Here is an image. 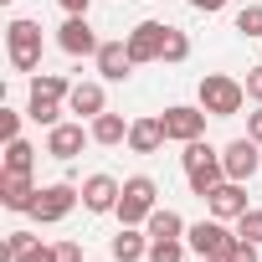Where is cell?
Here are the masks:
<instances>
[{
    "label": "cell",
    "mask_w": 262,
    "mask_h": 262,
    "mask_svg": "<svg viewBox=\"0 0 262 262\" xmlns=\"http://www.w3.org/2000/svg\"><path fill=\"white\" fill-rule=\"evenodd\" d=\"M195 103L211 113V118H236L242 103H247V82L226 77V72H206L201 88H195Z\"/></svg>",
    "instance_id": "6da1fadb"
},
{
    "label": "cell",
    "mask_w": 262,
    "mask_h": 262,
    "mask_svg": "<svg viewBox=\"0 0 262 262\" xmlns=\"http://www.w3.org/2000/svg\"><path fill=\"white\" fill-rule=\"evenodd\" d=\"M160 206V185L149 180V175H128L123 180V195H118V226H144L149 221V211Z\"/></svg>",
    "instance_id": "7a4b0ae2"
},
{
    "label": "cell",
    "mask_w": 262,
    "mask_h": 262,
    "mask_svg": "<svg viewBox=\"0 0 262 262\" xmlns=\"http://www.w3.org/2000/svg\"><path fill=\"white\" fill-rule=\"evenodd\" d=\"M6 52H11V67L16 72H36L41 67V26L26 21V16H16L6 26Z\"/></svg>",
    "instance_id": "3957f363"
},
{
    "label": "cell",
    "mask_w": 262,
    "mask_h": 262,
    "mask_svg": "<svg viewBox=\"0 0 262 262\" xmlns=\"http://www.w3.org/2000/svg\"><path fill=\"white\" fill-rule=\"evenodd\" d=\"M77 201H82V185L57 180V185H41V190H36V206H31L26 216H31V221H41V226H52V221H67Z\"/></svg>",
    "instance_id": "277c9868"
},
{
    "label": "cell",
    "mask_w": 262,
    "mask_h": 262,
    "mask_svg": "<svg viewBox=\"0 0 262 262\" xmlns=\"http://www.w3.org/2000/svg\"><path fill=\"white\" fill-rule=\"evenodd\" d=\"M185 242H190V252H195V257H226V252H231L242 236H236L226 221H216V216H211V221L185 226Z\"/></svg>",
    "instance_id": "5b68a950"
},
{
    "label": "cell",
    "mask_w": 262,
    "mask_h": 262,
    "mask_svg": "<svg viewBox=\"0 0 262 262\" xmlns=\"http://www.w3.org/2000/svg\"><path fill=\"white\" fill-rule=\"evenodd\" d=\"M165 134H170V144H190V139H206V108L201 103H170L165 113Z\"/></svg>",
    "instance_id": "8992f818"
},
{
    "label": "cell",
    "mask_w": 262,
    "mask_h": 262,
    "mask_svg": "<svg viewBox=\"0 0 262 262\" xmlns=\"http://www.w3.org/2000/svg\"><path fill=\"white\" fill-rule=\"evenodd\" d=\"M221 165H226V180H252L257 170H262V144L252 139V134H242V139H231L226 149H221Z\"/></svg>",
    "instance_id": "52a82bcc"
},
{
    "label": "cell",
    "mask_w": 262,
    "mask_h": 262,
    "mask_svg": "<svg viewBox=\"0 0 262 262\" xmlns=\"http://www.w3.org/2000/svg\"><path fill=\"white\" fill-rule=\"evenodd\" d=\"M165 21H139L134 31H128L123 41H128V57H134V67H144V62H160L165 57Z\"/></svg>",
    "instance_id": "ba28073f"
},
{
    "label": "cell",
    "mask_w": 262,
    "mask_h": 262,
    "mask_svg": "<svg viewBox=\"0 0 262 262\" xmlns=\"http://www.w3.org/2000/svg\"><path fill=\"white\" fill-rule=\"evenodd\" d=\"M82 144H93V128H82V123H57V128H47V155L52 160H62V165H72L77 155H82Z\"/></svg>",
    "instance_id": "9c48e42d"
},
{
    "label": "cell",
    "mask_w": 262,
    "mask_h": 262,
    "mask_svg": "<svg viewBox=\"0 0 262 262\" xmlns=\"http://www.w3.org/2000/svg\"><path fill=\"white\" fill-rule=\"evenodd\" d=\"M57 47L67 52V57H98V31L88 26V16H67L62 26H57Z\"/></svg>",
    "instance_id": "30bf717a"
},
{
    "label": "cell",
    "mask_w": 262,
    "mask_h": 262,
    "mask_svg": "<svg viewBox=\"0 0 262 262\" xmlns=\"http://www.w3.org/2000/svg\"><path fill=\"white\" fill-rule=\"evenodd\" d=\"M118 195H123V180H113V175H103V170L82 180V211H93V216L118 211Z\"/></svg>",
    "instance_id": "8fae6325"
},
{
    "label": "cell",
    "mask_w": 262,
    "mask_h": 262,
    "mask_svg": "<svg viewBox=\"0 0 262 262\" xmlns=\"http://www.w3.org/2000/svg\"><path fill=\"white\" fill-rule=\"evenodd\" d=\"M165 139H170V134H165V118H160V113L128 118V149H134V155H155Z\"/></svg>",
    "instance_id": "7c38bea8"
},
{
    "label": "cell",
    "mask_w": 262,
    "mask_h": 262,
    "mask_svg": "<svg viewBox=\"0 0 262 262\" xmlns=\"http://www.w3.org/2000/svg\"><path fill=\"white\" fill-rule=\"evenodd\" d=\"M36 180L31 175H16V170H0V206L6 211H31L36 206Z\"/></svg>",
    "instance_id": "4fadbf2b"
},
{
    "label": "cell",
    "mask_w": 262,
    "mask_h": 262,
    "mask_svg": "<svg viewBox=\"0 0 262 262\" xmlns=\"http://www.w3.org/2000/svg\"><path fill=\"white\" fill-rule=\"evenodd\" d=\"M93 62H98V77H103V82H128V72H134V57H128V41H103Z\"/></svg>",
    "instance_id": "5bb4252c"
},
{
    "label": "cell",
    "mask_w": 262,
    "mask_h": 262,
    "mask_svg": "<svg viewBox=\"0 0 262 262\" xmlns=\"http://www.w3.org/2000/svg\"><path fill=\"white\" fill-rule=\"evenodd\" d=\"M206 206H211L216 221H236V216L247 211V185H242V180H221V185L206 195Z\"/></svg>",
    "instance_id": "9a60e30c"
},
{
    "label": "cell",
    "mask_w": 262,
    "mask_h": 262,
    "mask_svg": "<svg viewBox=\"0 0 262 262\" xmlns=\"http://www.w3.org/2000/svg\"><path fill=\"white\" fill-rule=\"evenodd\" d=\"M67 113H77V118H98V113H108V93H103V82H72V93H67Z\"/></svg>",
    "instance_id": "2e32d148"
},
{
    "label": "cell",
    "mask_w": 262,
    "mask_h": 262,
    "mask_svg": "<svg viewBox=\"0 0 262 262\" xmlns=\"http://www.w3.org/2000/svg\"><path fill=\"white\" fill-rule=\"evenodd\" d=\"M221 180H226L221 149H211V155H206L201 165H190V170H185V185H190V195H201V201H206V195H211V190H216Z\"/></svg>",
    "instance_id": "e0dca14e"
},
{
    "label": "cell",
    "mask_w": 262,
    "mask_h": 262,
    "mask_svg": "<svg viewBox=\"0 0 262 262\" xmlns=\"http://www.w3.org/2000/svg\"><path fill=\"white\" fill-rule=\"evenodd\" d=\"M113 262H144L149 257V231L144 226H118V236L108 242Z\"/></svg>",
    "instance_id": "ac0fdd59"
},
{
    "label": "cell",
    "mask_w": 262,
    "mask_h": 262,
    "mask_svg": "<svg viewBox=\"0 0 262 262\" xmlns=\"http://www.w3.org/2000/svg\"><path fill=\"white\" fill-rule=\"evenodd\" d=\"M88 128H93V144H103V149L128 144V123H123V113H98Z\"/></svg>",
    "instance_id": "d6986e66"
},
{
    "label": "cell",
    "mask_w": 262,
    "mask_h": 262,
    "mask_svg": "<svg viewBox=\"0 0 262 262\" xmlns=\"http://www.w3.org/2000/svg\"><path fill=\"white\" fill-rule=\"evenodd\" d=\"M144 231H149V242H160V236H185V221H180V211L155 206V211H149V221H144Z\"/></svg>",
    "instance_id": "ffe728a7"
},
{
    "label": "cell",
    "mask_w": 262,
    "mask_h": 262,
    "mask_svg": "<svg viewBox=\"0 0 262 262\" xmlns=\"http://www.w3.org/2000/svg\"><path fill=\"white\" fill-rule=\"evenodd\" d=\"M62 113H67V103H62V98H36V93H31V103H26V118H31V123H41V128H57V123H62Z\"/></svg>",
    "instance_id": "44dd1931"
},
{
    "label": "cell",
    "mask_w": 262,
    "mask_h": 262,
    "mask_svg": "<svg viewBox=\"0 0 262 262\" xmlns=\"http://www.w3.org/2000/svg\"><path fill=\"white\" fill-rule=\"evenodd\" d=\"M0 170H16V175H31L36 170V149L26 139H6V165Z\"/></svg>",
    "instance_id": "7402d4cb"
},
{
    "label": "cell",
    "mask_w": 262,
    "mask_h": 262,
    "mask_svg": "<svg viewBox=\"0 0 262 262\" xmlns=\"http://www.w3.org/2000/svg\"><path fill=\"white\" fill-rule=\"evenodd\" d=\"M185 252H190L185 236H160V242H149V257L144 262H185Z\"/></svg>",
    "instance_id": "603a6c76"
},
{
    "label": "cell",
    "mask_w": 262,
    "mask_h": 262,
    "mask_svg": "<svg viewBox=\"0 0 262 262\" xmlns=\"http://www.w3.org/2000/svg\"><path fill=\"white\" fill-rule=\"evenodd\" d=\"M31 93H36V98H62V103H67L72 77H62V72H41V77H31Z\"/></svg>",
    "instance_id": "cb8c5ba5"
},
{
    "label": "cell",
    "mask_w": 262,
    "mask_h": 262,
    "mask_svg": "<svg viewBox=\"0 0 262 262\" xmlns=\"http://www.w3.org/2000/svg\"><path fill=\"white\" fill-rule=\"evenodd\" d=\"M236 31L247 41H262V0H247V6L236 11Z\"/></svg>",
    "instance_id": "d4e9b609"
},
{
    "label": "cell",
    "mask_w": 262,
    "mask_h": 262,
    "mask_svg": "<svg viewBox=\"0 0 262 262\" xmlns=\"http://www.w3.org/2000/svg\"><path fill=\"white\" fill-rule=\"evenodd\" d=\"M185 57H190V36H185L180 26H170V31H165V57H160V62H170V67H180Z\"/></svg>",
    "instance_id": "484cf974"
},
{
    "label": "cell",
    "mask_w": 262,
    "mask_h": 262,
    "mask_svg": "<svg viewBox=\"0 0 262 262\" xmlns=\"http://www.w3.org/2000/svg\"><path fill=\"white\" fill-rule=\"evenodd\" d=\"M236 236H242V242H257V247H262V211H257V206H247V211L236 216Z\"/></svg>",
    "instance_id": "4316f807"
},
{
    "label": "cell",
    "mask_w": 262,
    "mask_h": 262,
    "mask_svg": "<svg viewBox=\"0 0 262 262\" xmlns=\"http://www.w3.org/2000/svg\"><path fill=\"white\" fill-rule=\"evenodd\" d=\"M31 247H36V231H11L6 236V262H21Z\"/></svg>",
    "instance_id": "83f0119b"
},
{
    "label": "cell",
    "mask_w": 262,
    "mask_h": 262,
    "mask_svg": "<svg viewBox=\"0 0 262 262\" xmlns=\"http://www.w3.org/2000/svg\"><path fill=\"white\" fill-rule=\"evenodd\" d=\"M21 118H26V113H16V108H0V134H6V139H21Z\"/></svg>",
    "instance_id": "f1b7e54d"
},
{
    "label": "cell",
    "mask_w": 262,
    "mask_h": 262,
    "mask_svg": "<svg viewBox=\"0 0 262 262\" xmlns=\"http://www.w3.org/2000/svg\"><path fill=\"white\" fill-rule=\"evenodd\" d=\"M221 262H257V242H236V247H231Z\"/></svg>",
    "instance_id": "f546056e"
},
{
    "label": "cell",
    "mask_w": 262,
    "mask_h": 262,
    "mask_svg": "<svg viewBox=\"0 0 262 262\" xmlns=\"http://www.w3.org/2000/svg\"><path fill=\"white\" fill-rule=\"evenodd\" d=\"M242 82H247V98H252V103H262V62H257V67H247V77H242Z\"/></svg>",
    "instance_id": "4dcf8cb0"
},
{
    "label": "cell",
    "mask_w": 262,
    "mask_h": 262,
    "mask_svg": "<svg viewBox=\"0 0 262 262\" xmlns=\"http://www.w3.org/2000/svg\"><path fill=\"white\" fill-rule=\"evenodd\" d=\"M57 262H82V247L77 242H57Z\"/></svg>",
    "instance_id": "1f68e13d"
},
{
    "label": "cell",
    "mask_w": 262,
    "mask_h": 262,
    "mask_svg": "<svg viewBox=\"0 0 262 262\" xmlns=\"http://www.w3.org/2000/svg\"><path fill=\"white\" fill-rule=\"evenodd\" d=\"M21 262H57V247H41V242H36V247H31Z\"/></svg>",
    "instance_id": "d6a6232c"
},
{
    "label": "cell",
    "mask_w": 262,
    "mask_h": 262,
    "mask_svg": "<svg viewBox=\"0 0 262 262\" xmlns=\"http://www.w3.org/2000/svg\"><path fill=\"white\" fill-rule=\"evenodd\" d=\"M190 11H201V16H216V11H226V0H185Z\"/></svg>",
    "instance_id": "836d02e7"
},
{
    "label": "cell",
    "mask_w": 262,
    "mask_h": 262,
    "mask_svg": "<svg viewBox=\"0 0 262 262\" xmlns=\"http://www.w3.org/2000/svg\"><path fill=\"white\" fill-rule=\"evenodd\" d=\"M247 134L262 144V103H257V113H247Z\"/></svg>",
    "instance_id": "e575fe53"
},
{
    "label": "cell",
    "mask_w": 262,
    "mask_h": 262,
    "mask_svg": "<svg viewBox=\"0 0 262 262\" xmlns=\"http://www.w3.org/2000/svg\"><path fill=\"white\" fill-rule=\"evenodd\" d=\"M57 6H62L67 16H88V6H93V0H57Z\"/></svg>",
    "instance_id": "d590c367"
},
{
    "label": "cell",
    "mask_w": 262,
    "mask_h": 262,
    "mask_svg": "<svg viewBox=\"0 0 262 262\" xmlns=\"http://www.w3.org/2000/svg\"><path fill=\"white\" fill-rule=\"evenodd\" d=\"M195 262H221V257H195Z\"/></svg>",
    "instance_id": "8d00e7d4"
},
{
    "label": "cell",
    "mask_w": 262,
    "mask_h": 262,
    "mask_svg": "<svg viewBox=\"0 0 262 262\" xmlns=\"http://www.w3.org/2000/svg\"><path fill=\"white\" fill-rule=\"evenodd\" d=\"M0 6H11V0H0Z\"/></svg>",
    "instance_id": "74e56055"
}]
</instances>
